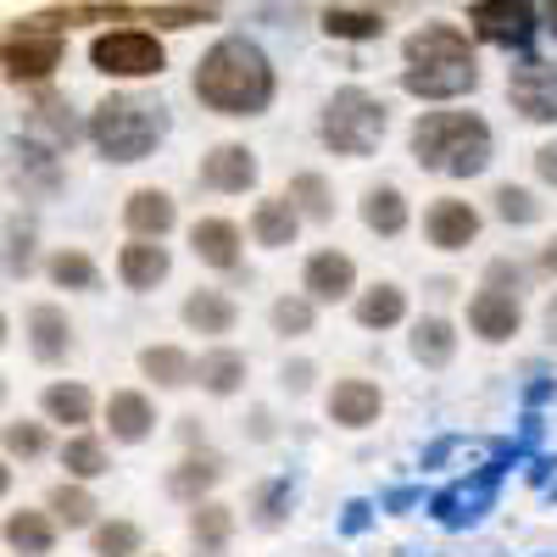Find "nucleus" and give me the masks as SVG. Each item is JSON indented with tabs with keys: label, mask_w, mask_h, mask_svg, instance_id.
<instances>
[{
	"label": "nucleus",
	"mask_w": 557,
	"mask_h": 557,
	"mask_svg": "<svg viewBox=\"0 0 557 557\" xmlns=\"http://www.w3.org/2000/svg\"><path fill=\"white\" fill-rule=\"evenodd\" d=\"M196 101L218 117H257L273 101V67L251 39H218L196 67Z\"/></svg>",
	"instance_id": "1"
},
{
	"label": "nucleus",
	"mask_w": 557,
	"mask_h": 557,
	"mask_svg": "<svg viewBox=\"0 0 557 557\" xmlns=\"http://www.w3.org/2000/svg\"><path fill=\"white\" fill-rule=\"evenodd\" d=\"M412 157L430 173L474 178L491 168V128L474 112H430L412 123Z\"/></svg>",
	"instance_id": "2"
},
{
	"label": "nucleus",
	"mask_w": 557,
	"mask_h": 557,
	"mask_svg": "<svg viewBox=\"0 0 557 557\" xmlns=\"http://www.w3.org/2000/svg\"><path fill=\"white\" fill-rule=\"evenodd\" d=\"M162 134H168L162 107H146L134 96H107L96 112H89V146H96L107 162H146Z\"/></svg>",
	"instance_id": "3"
},
{
	"label": "nucleus",
	"mask_w": 557,
	"mask_h": 557,
	"mask_svg": "<svg viewBox=\"0 0 557 557\" xmlns=\"http://www.w3.org/2000/svg\"><path fill=\"white\" fill-rule=\"evenodd\" d=\"M385 128H391L385 101H374V96H368V89H357V84H351V89H335L330 107H323V123H318L323 146H330L335 157H368V151H380Z\"/></svg>",
	"instance_id": "4"
},
{
	"label": "nucleus",
	"mask_w": 557,
	"mask_h": 557,
	"mask_svg": "<svg viewBox=\"0 0 557 557\" xmlns=\"http://www.w3.org/2000/svg\"><path fill=\"white\" fill-rule=\"evenodd\" d=\"M89 62H96V73H107V78H157L168 67V51L146 28H112V34H101L96 45H89Z\"/></svg>",
	"instance_id": "5"
},
{
	"label": "nucleus",
	"mask_w": 557,
	"mask_h": 557,
	"mask_svg": "<svg viewBox=\"0 0 557 557\" xmlns=\"http://www.w3.org/2000/svg\"><path fill=\"white\" fill-rule=\"evenodd\" d=\"M62 62V34L45 28V23H23L7 34V78L12 84H34V78H51V67Z\"/></svg>",
	"instance_id": "6"
},
{
	"label": "nucleus",
	"mask_w": 557,
	"mask_h": 557,
	"mask_svg": "<svg viewBox=\"0 0 557 557\" xmlns=\"http://www.w3.org/2000/svg\"><path fill=\"white\" fill-rule=\"evenodd\" d=\"M469 23L485 45H524L535 34V7L530 0H474Z\"/></svg>",
	"instance_id": "7"
},
{
	"label": "nucleus",
	"mask_w": 557,
	"mask_h": 557,
	"mask_svg": "<svg viewBox=\"0 0 557 557\" xmlns=\"http://www.w3.org/2000/svg\"><path fill=\"white\" fill-rule=\"evenodd\" d=\"M507 96L530 123H557V67L552 62H519L507 73Z\"/></svg>",
	"instance_id": "8"
},
{
	"label": "nucleus",
	"mask_w": 557,
	"mask_h": 557,
	"mask_svg": "<svg viewBox=\"0 0 557 557\" xmlns=\"http://www.w3.org/2000/svg\"><path fill=\"white\" fill-rule=\"evenodd\" d=\"M480 84V62H435V67H407L401 89L407 96H424V101H457Z\"/></svg>",
	"instance_id": "9"
},
{
	"label": "nucleus",
	"mask_w": 557,
	"mask_h": 557,
	"mask_svg": "<svg viewBox=\"0 0 557 557\" xmlns=\"http://www.w3.org/2000/svg\"><path fill=\"white\" fill-rule=\"evenodd\" d=\"M201 184L218 196H246L257 184V151L251 146H212L201 157Z\"/></svg>",
	"instance_id": "10"
},
{
	"label": "nucleus",
	"mask_w": 557,
	"mask_h": 557,
	"mask_svg": "<svg viewBox=\"0 0 557 557\" xmlns=\"http://www.w3.org/2000/svg\"><path fill=\"white\" fill-rule=\"evenodd\" d=\"M469 323H474V335H480V341L502 346V341H513V335H519L524 307H519L513 290H491V285H485V290L469 301Z\"/></svg>",
	"instance_id": "11"
},
{
	"label": "nucleus",
	"mask_w": 557,
	"mask_h": 557,
	"mask_svg": "<svg viewBox=\"0 0 557 557\" xmlns=\"http://www.w3.org/2000/svg\"><path fill=\"white\" fill-rule=\"evenodd\" d=\"M301 290L312 301H346L357 290V262L346 251H312L301 268Z\"/></svg>",
	"instance_id": "12"
},
{
	"label": "nucleus",
	"mask_w": 557,
	"mask_h": 557,
	"mask_svg": "<svg viewBox=\"0 0 557 557\" xmlns=\"http://www.w3.org/2000/svg\"><path fill=\"white\" fill-rule=\"evenodd\" d=\"M407 67H435V62H474V45H469V34L462 28H451V23H430V28H418L407 45Z\"/></svg>",
	"instance_id": "13"
},
{
	"label": "nucleus",
	"mask_w": 557,
	"mask_h": 557,
	"mask_svg": "<svg viewBox=\"0 0 557 557\" xmlns=\"http://www.w3.org/2000/svg\"><path fill=\"white\" fill-rule=\"evenodd\" d=\"M424 235H430V246L435 251H462L474 235H480V212L469 207V201H435L430 212H424Z\"/></svg>",
	"instance_id": "14"
},
{
	"label": "nucleus",
	"mask_w": 557,
	"mask_h": 557,
	"mask_svg": "<svg viewBox=\"0 0 557 557\" xmlns=\"http://www.w3.org/2000/svg\"><path fill=\"white\" fill-rule=\"evenodd\" d=\"M168 268H173L168 246H162V240H146V235H134V240L117 251V278H123L128 290H157L162 278H168Z\"/></svg>",
	"instance_id": "15"
},
{
	"label": "nucleus",
	"mask_w": 557,
	"mask_h": 557,
	"mask_svg": "<svg viewBox=\"0 0 557 557\" xmlns=\"http://www.w3.org/2000/svg\"><path fill=\"white\" fill-rule=\"evenodd\" d=\"M380 407H385V396H380V385H368V380H341L330 391V418L341 430H368L380 418Z\"/></svg>",
	"instance_id": "16"
},
{
	"label": "nucleus",
	"mask_w": 557,
	"mask_h": 557,
	"mask_svg": "<svg viewBox=\"0 0 557 557\" xmlns=\"http://www.w3.org/2000/svg\"><path fill=\"white\" fill-rule=\"evenodd\" d=\"M123 223H128V235H146V240H162L168 228L178 223V207L168 190H134L123 201Z\"/></svg>",
	"instance_id": "17"
},
{
	"label": "nucleus",
	"mask_w": 557,
	"mask_h": 557,
	"mask_svg": "<svg viewBox=\"0 0 557 557\" xmlns=\"http://www.w3.org/2000/svg\"><path fill=\"white\" fill-rule=\"evenodd\" d=\"M190 251L207 268H235L240 262V228L228 218H196L190 223Z\"/></svg>",
	"instance_id": "18"
},
{
	"label": "nucleus",
	"mask_w": 557,
	"mask_h": 557,
	"mask_svg": "<svg viewBox=\"0 0 557 557\" xmlns=\"http://www.w3.org/2000/svg\"><path fill=\"white\" fill-rule=\"evenodd\" d=\"M151 424H157V412H151L146 396H139V391H112V401H107V430H112V441L139 446V441L151 435Z\"/></svg>",
	"instance_id": "19"
},
{
	"label": "nucleus",
	"mask_w": 557,
	"mask_h": 557,
	"mask_svg": "<svg viewBox=\"0 0 557 557\" xmlns=\"http://www.w3.org/2000/svg\"><path fill=\"white\" fill-rule=\"evenodd\" d=\"M28 346L39 362H62L73 351V323L62 307H34L28 312Z\"/></svg>",
	"instance_id": "20"
},
{
	"label": "nucleus",
	"mask_w": 557,
	"mask_h": 557,
	"mask_svg": "<svg viewBox=\"0 0 557 557\" xmlns=\"http://www.w3.org/2000/svg\"><path fill=\"white\" fill-rule=\"evenodd\" d=\"M296 228H301V212H296L290 196H268V201H257V212H251V235H257V246L278 251V246H290V240H296Z\"/></svg>",
	"instance_id": "21"
},
{
	"label": "nucleus",
	"mask_w": 557,
	"mask_h": 557,
	"mask_svg": "<svg viewBox=\"0 0 557 557\" xmlns=\"http://www.w3.org/2000/svg\"><path fill=\"white\" fill-rule=\"evenodd\" d=\"M7 546L23 552V557H51L57 552V513H51V507H45V513L17 507V513L7 519Z\"/></svg>",
	"instance_id": "22"
},
{
	"label": "nucleus",
	"mask_w": 557,
	"mask_h": 557,
	"mask_svg": "<svg viewBox=\"0 0 557 557\" xmlns=\"http://www.w3.org/2000/svg\"><path fill=\"white\" fill-rule=\"evenodd\" d=\"M184 323H190L196 335H235L240 307L218 290H196V296H184Z\"/></svg>",
	"instance_id": "23"
},
{
	"label": "nucleus",
	"mask_w": 557,
	"mask_h": 557,
	"mask_svg": "<svg viewBox=\"0 0 557 557\" xmlns=\"http://www.w3.org/2000/svg\"><path fill=\"white\" fill-rule=\"evenodd\" d=\"M223 480V462L218 457H184L178 469H168V496L173 502H207V491Z\"/></svg>",
	"instance_id": "24"
},
{
	"label": "nucleus",
	"mask_w": 557,
	"mask_h": 557,
	"mask_svg": "<svg viewBox=\"0 0 557 557\" xmlns=\"http://www.w3.org/2000/svg\"><path fill=\"white\" fill-rule=\"evenodd\" d=\"M139 374L157 380L162 391H178V385H196V362H190V351H178V346H146L139 351Z\"/></svg>",
	"instance_id": "25"
},
{
	"label": "nucleus",
	"mask_w": 557,
	"mask_h": 557,
	"mask_svg": "<svg viewBox=\"0 0 557 557\" xmlns=\"http://www.w3.org/2000/svg\"><path fill=\"white\" fill-rule=\"evenodd\" d=\"M196 385L212 391V396H235V391L246 385V357H240V351H228V346L207 351V357L196 362Z\"/></svg>",
	"instance_id": "26"
},
{
	"label": "nucleus",
	"mask_w": 557,
	"mask_h": 557,
	"mask_svg": "<svg viewBox=\"0 0 557 557\" xmlns=\"http://www.w3.org/2000/svg\"><path fill=\"white\" fill-rule=\"evenodd\" d=\"M407 318V290L401 285H374L357 296V323L362 330H391V323Z\"/></svg>",
	"instance_id": "27"
},
{
	"label": "nucleus",
	"mask_w": 557,
	"mask_h": 557,
	"mask_svg": "<svg viewBox=\"0 0 557 557\" xmlns=\"http://www.w3.org/2000/svg\"><path fill=\"white\" fill-rule=\"evenodd\" d=\"M190 535L207 557H218L228 546V535H235V507H223V502H196V513H190Z\"/></svg>",
	"instance_id": "28"
},
{
	"label": "nucleus",
	"mask_w": 557,
	"mask_h": 557,
	"mask_svg": "<svg viewBox=\"0 0 557 557\" xmlns=\"http://www.w3.org/2000/svg\"><path fill=\"white\" fill-rule=\"evenodd\" d=\"M362 223L374 228V235H401L407 228V196L396 184H380V190L362 196Z\"/></svg>",
	"instance_id": "29"
},
{
	"label": "nucleus",
	"mask_w": 557,
	"mask_h": 557,
	"mask_svg": "<svg viewBox=\"0 0 557 557\" xmlns=\"http://www.w3.org/2000/svg\"><path fill=\"white\" fill-rule=\"evenodd\" d=\"M412 357L424 362V368H446L457 357V330H451L446 318H424L412 330Z\"/></svg>",
	"instance_id": "30"
},
{
	"label": "nucleus",
	"mask_w": 557,
	"mask_h": 557,
	"mask_svg": "<svg viewBox=\"0 0 557 557\" xmlns=\"http://www.w3.org/2000/svg\"><path fill=\"white\" fill-rule=\"evenodd\" d=\"M491 485H496V474H485L474 491H469V485H457V491L435 496V519H441V524H474V519H480V507L491 502Z\"/></svg>",
	"instance_id": "31"
},
{
	"label": "nucleus",
	"mask_w": 557,
	"mask_h": 557,
	"mask_svg": "<svg viewBox=\"0 0 557 557\" xmlns=\"http://www.w3.org/2000/svg\"><path fill=\"white\" fill-rule=\"evenodd\" d=\"M290 201L312 223H330L335 218V196H330V184H323V173H296L290 178Z\"/></svg>",
	"instance_id": "32"
},
{
	"label": "nucleus",
	"mask_w": 557,
	"mask_h": 557,
	"mask_svg": "<svg viewBox=\"0 0 557 557\" xmlns=\"http://www.w3.org/2000/svg\"><path fill=\"white\" fill-rule=\"evenodd\" d=\"M51 513H57L62 530H89L101 507H96V496H89L84 485H57V491H51Z\"/></svg>",
	"instance_id": "33"
},
{
	"label": "nucleus",
	"mask_w": 557,
	"mask_h": 557,
	"mask_svg": "<svg viewBox=\"0 0 557 557\" xmlns=\"http://www.w3.org/2000/svg\"><path fill=\"white\" fill-rule=\"evenodd\" d=\"M39 407L57 418V424H89V412H96V401H89L84 385H45Z\"/></svg>",
	"instance_id": "34"
},
{
	"label": "nucleus",
	"mask_w": 557,
	"mask_h": 557,
	"mask_svg": "<svg viewBox=\"0 0 557 557\" xmlns=\"http://www.w3.org/2000/svg\"><path fill=\"white\" fill-rule=\"evenodd\" d=\"M62 469H67L73 480H101V474H107V446H101L96 435H73V441L62 446Z\"/></svg>",
	"instance_id": "35"
},
{
	"label": "nucleus",
	"mask_w": 557,
	"mask_h": 557,
	"mask_svg": "<svg viewBox=\"0 0 557 557\" xmlns=\"http://www.w3.org/2000/svg\"><path fill=\"white\" fill-rule=\"evenodd\" d=\"M45 273H51L62 290H96L101 285V268L89 262L84 251H57L51 262H45Z\"/></svg>",
	"instance_id": "36"
},
{
	"label": "nucleus",
	"mask_w": 557,
	"mask_h": 557,
	"mask_svg": "<svg viewBox=\"0 0 557 557\" xmlns=\"http://www.w3.org/2000/svg\"><path fill=\"white\" fill-rule=\"evenodd\" d=\"M251 513H257L262 530L285 524V513H290V480H268V485L257 491V502H251Z\"/></svg>",
	"instance_id": "37"
},
{
	"label": "nucleus",
	"mask_w": 557,
	"mask_h": 557,
	"mask_svg": "<svg viewBox=\"0 0 557 557\" xmlns=\"http://www.w3.org/2000/svg\"><path fill=\"white\" fill-rule=\"evenodd\" d=\"M323 28H330L335 39H380L385 34V23L374 17V12H323Z\"/></svg>",
	"instance_id": "38"
},
{
	"label": "nucleus",
	"mask_w": 557,
	"mask_h": 557,
	"mask_svg": "<svg viewBox=\"0 0 557 557\" xmlns=\"http://www.w3.org/2000/svg\"><path fill=\"white\" fill-rule=\"evenodd\" d=\"M496 218L502 223H535L541 218V201L530 196V190H519V184H496Z\"/></svg>",
	"instance_id": "39"
},
{
	"label": "nucleus",
	"mask_w": 557,
	"mask_h": 557,
	"mask_svg": "<svg viewBox=\"0 0 557 557\" xmlns=\"http://www.w3.org/2000/svg\"><path fill=\"white\" fill-rule=\"evenodd\" d=\"M268 318H273V330H278V335H307V330H312V296H307V301H301V296L273 301Z\"/></svg>",
	"instance_id": "40"
},
{
	"label": "nucleus",
	"mask_w": 557,
	"mask_h": 557,
	"mask_svg": "<svg viewBox=\"0 0 557 557\" xmlns=\"http://www.w3.org/2000/svg\"><path fill=\"white\" fill-rule=\"evenodd\" d=\"M134 552H139V530L134 524L112 519V524L96 530V557H134Z\"/></svg>",
	"instance_id": "41"
},
{
	"label": "nucleus",
	"mask_w": 557,
	"mask_h": 557,
	"mask_svg": "<svg viewBox=\"0 0 557 557\" xmlns=\"http://www.w3.org/2000/svg\"><path fill=\"white\" fill-rule=\"evenodd\" d=\"M45 446H51V435H45L39 424H23V418H12V424H7V451L12 457H39Z\"/></svg>",
	"instance_id": "42"
},
{
	"label": "nucleus",
	"mask_w": 557,
	"mask_h": 557,
	"mask_svg": "<svg viewBox=\"0 0 557 557\" xmlns=\"http://www.w3.org/2000/svg\"><path fill=\"white\" fill-rule=\"evenodd\" d=\"M485 285H491V290H513V296H519L524 268H519V262H507V257H496V262L485 268Z\"/></svg>",
	"instance_id": "43"
},
{
	"label": "nucleus",
	"mask_w": 557,
	"mask_h": 557,
	"mask_svg": "<svg viewBox=\"0 0 557 557\" xmlns=\"http://www.w3.org/2000/svg\"><path fill=\"white\" fill-rule=\"evenodd\" d=\"M285 385H290L296 396H307V391H312V362H290V368H285Z\"/></svg>",
	"instance_id": "44"
},
{
	"label": "nucleus",
	"mask_w": 557,
	"mask_h": 557,
	"mask_svg": "<svg viewBox=\"0 0 557 557\" xmlns=\"http://www.w3.org/2000/svg\"><path fill=\"white\" fill-rule=\"evenodd\" d=\"M7 268H12V273H17V268L28 273V235H17V228H12V251H7Z\"/></svg>",
	"instance_id": "45"
},
{
	"label": "nucleus",
	"mask_w": 557,
	"mask_h": 557,
	"mask_svg": "<svg viewBox=\"0 0 557 557\" xmlns=\"http://www.w3.org/2000/svg\"><path fill=\"white\" fill-rule=\"evenodd\" d=\"M535 173H541L546 184H557V146H541V151H535Z\"/></svg>",
	"instance_id": "46"
},
{
	"label": "nucleus",
	"mask_w": 557,
	"mask_h": 557,
	"mask_svg": "<svg viewBox=\"0 0 557 557\" xmlns=\"http://www.w3.org/2000/svg\"><path fill=\"white\" fill-rule=\"evenodd\" d=\"M535 268H541V273H557V240H546V246H541Z\"/></svg>",
	"instance_id": "47"
},
{
	"label": "nucleus",
	"mask_w": 557,
	"mask_h": 557,
	"mask_svg": "<svg viewBox=\"0 0 557 557\" xmlns=\"http://www.w3.org/2000/svg\"><path fill=\"white\" fill-rule=\"evenodd\" d=\"M546 335H552V341H557V296H552V301H546Z\"/></svg>",
	"instance_id": "48"
},
{
	"label": "nucleus",
	"mask_w": 557,
	"mask_h": 557,
	"mask_svg": "<svg viewBox=\"0 0 557 557\" xmlns=\"http://www.w3.org/2000/svg\"><path fill=\"white\" fill-rule=\"evenodd\" d=\"M546 28L557 34V0H546Z\"/></svg>",
	"instance_id": "49"
}]
</instances>
